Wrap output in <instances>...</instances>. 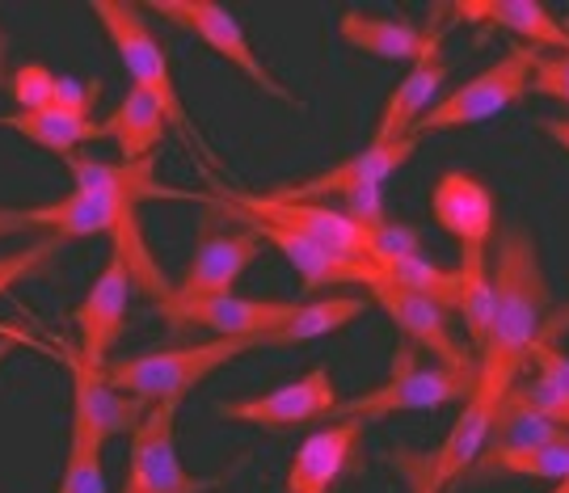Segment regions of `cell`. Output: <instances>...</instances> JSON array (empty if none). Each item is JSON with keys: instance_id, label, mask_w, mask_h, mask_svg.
I'll return each instance as SVG.
<instances>
[{"instance_id": "obj_1", "label": "cell", "mask_w": 569, "mask_h": 493, "mask_svg": "<svg viewBox=\"0 0 569 493\" xmlns=\"http://www.w3.org/2000/svg\"><path fill=\"white\" fill-rule=\"evenodd\" d=\"M489 279H493V321H489L486 346L477 354V392L472 396L493 410L510 384L528 371L531 346L549 333L552 295L531 228H502Z\"/></svg>"}, {"instance_id": "obj_2", "label": "cell", "mask_w": 569, "mask_h": 493, "mask_svg": "<svg viewBox=\"0 0 569 493\" xmlns=\"http://www.w3.org/2000/svg\"><path fill=\"white\" fill-rule=\"evenodd\" d=\"M253 346L258 342H249V338H211V342H194V346L152 350V354L106 363L102 380L122 396L140 401V405H178L182 410V401L203 384L211 371H220L224 363L241 359L244 350Z\"/></svg>"}, {"instance_id": "obj_3", "label": "cell", "mask_w": 569, "mask_h": 493, "mask_svg": "<svg viewBox=\"0 0 569 493\" xmlns=\"http://www.w3.org/2000/svg\"><path fill=\"white\" fill-rule=\"evenodd\" d=\"M89 13L102 21V30L114 42L122 68H127V81L136 84V89H143L152 102L161 105L164 123L178 127L186 135V144L216 164V152L203 140V131L190 123V114H186L182 93H178L173 72H169V56H164V47L157 42V34L143 26L140 9L136 4H122V0H89Z\"/></svg>"}, {"instance_id": "obj_4", "label": "cell", "mask_w": 569, "mask_h": 493, "mask_svg": "<svg viewBox=\"0 0 569 493\" xmlns=\"http://www.w3.org/2000/svg\"><path fill=\"white\" fill-rule=\"evenodd\" d=\"M477 392V371H456V368H427L413 359V346L401 342L392 354V375L380 389L363 392L355 401H338L333 405V422H380L392 413H430L443 405H465Z\"/></svg>"}, {"instance_id": "obj_5", "label": "cell", "mask_w": 569, "mask_h": 493, "mask_svg": "<svg viewBox=\"0 0 569 493\" xmlns=\"http://www.w3.org/2000/svg\"><path fill=\"white\" fill-rule=\"evenodd\" d=\"M531 47H510L502 60H493L489 68H481L472 81H465L460 89H451L448 98L430 105L427 114L418 119L413 135H435V131H456V127H477L498 119L507 105H515L531 89V68H536Z\"/></svg>"}, {"instance_id": "obj_6", "label": "cell", "mask_w": 569, "mask_h": 493, "mask_svg": "<svg viewBox=\"0 0 569 493\" xmlns=\"http://www.w3.org/2000/svg\"><path fill=\"white\" fill-rule=\"evenodd\" d=\"M143 9L164 21H173V26L186 30V34H194V39L203 42V47H211L220 60L232 63L244 81L258 84L266 98L287 102V105H300V98H296V93H291V89L258 60L253 42H249V34H244V26L228 13L224 4H211V0H148Z\"/></svg>"}, {"instance_id": "obj_7", "label": "cell", "mask_w": 569, "mask_h": 493, "mask_svg": "<svg viewBox=\"0 0 569 493\" xmlns=\"http://www.w3.org/2000/svg\"><path fill=\"white\" fill-rule=\"evenodd\" d=\"M220 476L186 473L178 455V405H148L131 431V455L119 493H211Z\"/></svg>"}, {"instance_id": "obj_8", "label": "cell", "mask_w": 569, "mask_h": 493, "mask_svg": "<svg viewBox=\"0 0 569 493\" xmlns=\"http://www.w3.org/2000/svg\"><path fill=\"white\" fill-rule=\"evenodd\" d=\"M173 329H211L220 338H249L262 346L274 329L296 312V300H249V295H203V300H178L169 295L157 304Z\"/></svg>"}, {"instance_id": "obj_9", "label": "cell", "mask_w": 569, "mask_h": 493, "mask_svg": "<svg viewBox=\"0 0 569 493\" xmlns=\"http://www.w3.org/2000/svg\"><path fill=\"white\" fill-rule=\"evenodd\" d=\"M342 396L333 389L329 368H308L300 380H291L283 389H270L262 396H237L220 405L224 422H249V426H266V431H287V426H305V422H321L333 413Z\"/></svg>"}, {"instance_id": "obj_10", "label": "cell", "mask_w": 569, "mask_h": 493, "mask_svg": "<svg viewBox=\"0 0 569 493\" xmlns=\"http://www.w3.org/2000/svg\"><path fill=\"white\" fill-rule=\"evenodd\" d=\"M127 304H131V270L122 262L119 249H110L106 266L89 283L84 300L77 304V329H81V363L102 371L119 346L127 329Z\"/></svg>"}, {"instance_id": "obj_11", "label": "cell", "mask_w": 569, "mask_h": 493, "mask_svg": "<svg viewBox=\"0 0 569 493\" xmlns=\"http://www.w3.org/2000/svg\"><path fill=\"white\" fill-rule=\"evenodd\" d=\"M367 291H371V304L385 312L392 325L401 329V338H406L413 350L435 354L439 368L477 371V354L465 350L456 338H451L448 312L439 309V304H430V300L413 295V291L392 288V283H376V288H367Z\"/></svg>"}, {"instance_id": "obj_12", "label": "cell", "mask_w": 569, "mask_h": 493, "mask_svg": "<svg viewBox=\"0 0 569 493\" xmlns=\"http://www.w3.org/2000/svg\"><path fill=\"white\" fill-rule=\"evenodd\" d=\"M262 245L266 241L253 228H224V232L207 228L203 241L194 245V258H190V266H186L182 283L173 288V295H178V300L228 295V291L237 288V279H241L244 270L258 262Z\"/></svg>"}, {"instance_id": "obj_13", "label": "cell", "mask_w": 569, "mask_h": 493, "mask_svg": "<svg viewBox=\"0 0 569 493\" xmlns=\"http://www.w3.org/2000/svg\"><path fill=\"white\" fill-rule=\"evenodd\" d=\"M68 359V371H72V422H68V434H81L93 447H102L114 439V434H131L140 426V417L148 405L131 401L114 392L102 380V371L84 368L81 354H63Z\"/></svg>"}, {"instance_id": "obj_14", "label": "cell", "mask_w": 569, "mask_h": 493, "mask_svg": "<svg viewBox=\"0 0 569 493\" xmlns=\"http://www.w3.org/2000/svg\"><path fill=\"white\" fill-rule=\"evenodd\" d=\"M430 215L448 237H456L460 249H486L493 245L498 232V199L489 194L481 178H472L465 169H448L435 190H430Z\"/></svg>"}, {"instance_id": "obj_15", "label": "cell", "mask_w": 569, "mask_h": 493, "mask_svg": "<svg viewBox=\"0 0 569 493\" xmlns=\"http://www.w3.org/2000/svg\"><path fill=\"white\" fill-rule=\"evenodd\" d=\"M418 144H422L418 135L392 140V144H367L363 152L346 157L342 164H333V169L317 173V178H308V182L270 190V199H279V203H317V199L346 194V190H359V185H385L397 169H406L409 157L418 152Z\"/></svg>"}, {"instance_id": "obj_16", "label": "cell", "mask_w": 569, "mask_h": 493, "mask_svg": "<svg viewBox=\"0 0 569 493\" xmlns=\"http://www.w3.org/2000/svg\"><path fill=\"white\" fill-rule=\"evenodd\" d=\"M244 224L253 228L262 241L283 253L291 270L300 274V283L308 291H326V288H376V283H385V270L371 266V262H355V258H342V253H333V249L317 245V241H308V237H296V232H287V228H274V224H258V220H244Z\"/></svg>"}, {"instance_id": "obj_17", "label": "cell", "mask_w": 569, "mask_h": 493, "mask_svg": "<svg viewBox=\"0 0 569 493\" xmlns=\"http://www.w3.org/2000/svg\"><path fill=\"white\" fill-rule=\"evenodd\" d=\"M448 72L451 68H448V60H443V26H439V30L430 34L422 60L413 63L406 81L388 93L385 110H380V119H376L371 144H392V140L413 135L418 119L439 102V89H443V81H448Z\"/></svg>"}, {"instance_id": "obj_18", "label": "cell", "mask_w": 569, "mask_h": 493, "mask_svg": "<svg viewBox=\"0 0 569 493\" xmlns=\"http://www.w3.org/2000/svg\"><path fill=\"white\" fill-rule=\"evenodd\" d=\"M489 413L493 410H489L486 401L468 396L460 417L451 422L448 439L439 443V452L430 455V460H409V464H418V473H409L413 493H448L460 476L472 473L477 455L486 452L489 443Z\"/></svg>"}, {"instance_id": "obj_19", "label": "cell", "mask_w": 569, "mask_h": 493, "mask_svg": "<svg viewBox=\"0 0 569 493\" xmlns=\"http://www.w3.org/2000/svg\"><path fill=\"white\" fill-rule=\"evenodd\" d=\"M448 13L472 26H498L531 51L549 47L552 56H569V26L552 18L540 0H456Z\"/></svg>"}, {"instance_id": "obj_20", "label": "cell", "mask_w": 569, "mask_h": 493, "mask_svg": "<svg viewBox=\"0 0 569 493\" xmlns=\"http://www.w3.org/2000/svg\"><path fill=\"white\" fill-rule=\"evenodd\" d=\"M363 439V422H333L326 431L308 434L287 464V493H329L333 481L346 473L350 455Z\"/></svg>"}, {"instance_id": "obj_21", "label": "cell", "mask_w": 569, "mask_h": 493, "mask_svg": "<svg viewBox=\"0 0 569 493\" xmlns=\"http://www.w3.org/2000/svg\"><path fill=\"white\" fill-rule=\"evenodd\" d=\"M439 18H443V9H435L427 26H413V21H401V18H371V13L350 9V13H342V21H338V34H342V42L359 47V51L376 56V60L418 63L422 51H427L430 34L443 26Z\"/></svg>"}, {"instance_id": "obj_22", "label": "cell", "mask_w": 569, "mask_h": 493, "mask_svg": "<svg viewBox=\"0 0 569 493\" xmlns=\"http://www.w3.org/2000/svg\"><path fill=\"white\" fill-rule=\"evenodd\" d=\"M528 363L531 371H523L507 392L515 401H523L531 413L549 417L552 426L569 431V354L557 342H549V333H545L531 346Z\"/></svg>"}, {"instance_id": "obj_23", "label": "cell", "mask_w": 569, "mask_h": 493, "mask_svg": "<svg viewBox=\"0 0 569 493\" xmlns=\"http://www.w3.org/2000/svg\"><path fill=\"white\" fill-rule=\"evenodd\" d=\"M164 131H169V123H164L161 105L152 102L143 89H136V84H127L122 102L114 105V114L102 123V135L114 140L122 164L148 161V157L161 148Z\"/></svg>"}, {"instance_id": "obj_24", "label": "cell", "mask_w": 569, "mask_h": 493, "mask_svg": "<svg viewBox=\"0 0 569 493\" xmlns=\"http://www.w3.org/2000/svg\"><path fill=\"white\" fill-rule=\"evenodd\" d=\"M72 182L77 194H119V199H190L186 190H169L152 178V157L136 164H102V161H81L72 157Z\"/></svg>"}, {"instance_id": "obj_25", "label": "cell", "mask_w": 569, "mask_h": 493, "mask_svg": "<svg viewBox=\"0 0 569 493\" xmlns=\"http://www.w3.org/2000/svg\"><path fill=\"white\" fill-rule=\"evenodd\" d=\"M0 127L26 135L30 144H39L42 152H51V157H60V161H72L81 144L106 140L102 123H93V119H72V114H63V110H34V114L13 110V114H0Z\"/></svg>"}, {"instance_id": "obj_26", "label": "cell", "mask_w": 569, "mask_h": 493, "mask_svg": "<svg viewBox=\"0 0 569 493\" xmlns=\"http://www.w3.org/2000/svg\"><path fill=\"white\" fill-rule=\"evenodd\" d=\"M367 309H371V300H363V295H326V300H308V304H296V312L266 338L262 346H279V350L305 346V342L329 338V333L346 329L350 321H359Z\"/></svg>"}, {"instance_id": "obj_27", "label": "cell", "mask_w": 569, "mask_h": 493, "mask_svg": "<svg viewBox=\"0 0 569 493\" xmlns=\"http://www.w3.org/2000/svg\"><path fill=\"white\" fill-rule=\"evenodd\" d=\"M468 476H477V481H493V476L561 481L569 476V434L557 443H540V447H486Z\"/></svg>"}, {"instance_id": "obj_28", "label": "cell", "mask_w": 569, "mask_h": 493, "mask_svg": "<svg viewBox=\"0 0 569 493\" xmlns=\"http://www.w3.org/2000/svg\"><path fill=\"white\" fill-rule=\"evenodd\" d=\"M460 316L468 329V346L481 354L486 346L489 321H493V279H489V253L486 249H460Z\"/></svg>"}, {"instance_id": "obj_29", "label": "cell", "mask_w": 569, "mask_h": 493, "mask_svg": "<svg viewBox=\"0 0 569 493\" xmlns=\"http://www.w3.org/2000/svg\"><path fill=\"white\" fill-rule=\"evenodd\" d=\"M385 283L401 291H413L430 304H439L443 312H460V274L439 262H430L427 253H413V258H397L385 266Z\"/></svg>"}, {"instance_id": "obj_30", "label": "cell", "mask_w": 569, "mask_h": 493, "mask_svg": "<svg viewBox=\"0 0 569 493\" xmlns=\"http://www.w3.org/2000/svg\"><path fill=\"white\" fill-rule=\"evenodd\" d=\"M102 447H93L81 434H68V464L56 493H110L106 490V464Z\"/></svg>"}, {"instance_id": "obj_31", "label": "cell", "mask_w": 569, "mask_h": 493, "mask_svg": "<svg viewBox=\"0 0 569 493\" xmlns=\"http://www.w3.org/2000/svg\"><path fill=\"white\" fill-rule=\"evenodd\" d=\"M9 93H13L18 110H26V114L51 110V98H56V72H51L42 60H26L18 72L9 77Z\"/></svg>"}, {"instance_id": "obj_32", "label": "cell", "mask_w": 569, "mask_h": 493, "mask_svg": "<svg viewBox=\"0 0 569 493\" xmlns=\"http://www.w3.org/2000/svg\"><path fill=\"white\" fill-rule=\"evenodd\" d=\"M342 199V211L346 220L355 228H363L367 237L376 241V232L388 224V215H385V194H380V185H359V190H346V194H338Z\"/></svg>"}, {"instance_id": "obj_33", "label": "cell", "mask_w": 569, "mask_h": 493, "mask_svg": "<svg viewBox=\"0 0 569 493\" xmlns=\"http://www.w3.org/2000/svg\"><path fill=\"white\" fill-rule=\"evenodd\" d=\"M102 98V81H72V77H56V98H51V110H63L72 119H89L93 102Z\"/></svg>"}, {"instance_id": "obj_34", "label": "cell", "mask_w": 569, "mask_h": 493, "mask_svg": "<svg viewBox=\"0 0 569 493\" xmlns=\"http://www.w3.org/2000/svg\"><path fill=\"white\" fill-rule=\"evenodd\" d=\"M413 253H422V237H418V228L409 224H385L376 232V266L385 270L388 262H397V258H413Z\"/></svg>"}, {"instance_id": "obj_35", "label": "cell", "mask_w": 569, "mask_h": 493, "mask_svg": "<svg viewBox=\"0 0 569 493\" xmlns=\"http://www.w3.org/2000/svg\"><path fill=\"white\" fill-rule=\"evenodd\" d=\"M531 89L557 102H569V56H536Z\"/></svg>"}, {"instance_id": "obj_36", "label": "cell", "mask_w": 569, "mask_h": 493, "mask_svg": "<svg viewBox=\"0 0 569 493\" xmlns=\"http://www.w3.org/2000/svg\"><path fill=\"white\" fill-rule=\"evenodd\" d=\"M545 131H549L552 140L569 152V119H549V123H545Z\"/></svg>"}, {"instance_id": "obj_37", "label": "cell", "mask_w": 569, "mask_h": 493, "mask_svg": "<svg viewBox=\"0 0 569 493\" xmlns=\"http://www.w3.org/2000/svg\"><path fill=\"white\" fill-rule=\"evenodd\" d=\"M9 39H4V30H0V84H9Z\"/></svg>"}, {"instance_id": "obj_38", "label": "cell", "mask_w": 569, "mask_h": 493, "mask_svg": "<svg viewBox=\"0 0 569 493\" xmlns=\"http://www.w3.org/2000/svg\"><path fill=\"white\" fill-rule=\"evenodd\" d=\"M13 342H18V338H9V333H4V338H0V363H4V354H9V350H13Z\"/></svg>"}, {"instance_id": "obj_39", "label": "cell", "mask_w": 569, "mask_h": 493, "mask_svg": "<svg viewBox=\"0 0 569 493\" xmlns=\"http://www.w3.org/2000/svg\"><path fill=\"white\" fill-rule=\"evenodd\" d=\"M549 493H569V476H561V481H552Z\"/></svg>"}]
</instances>
